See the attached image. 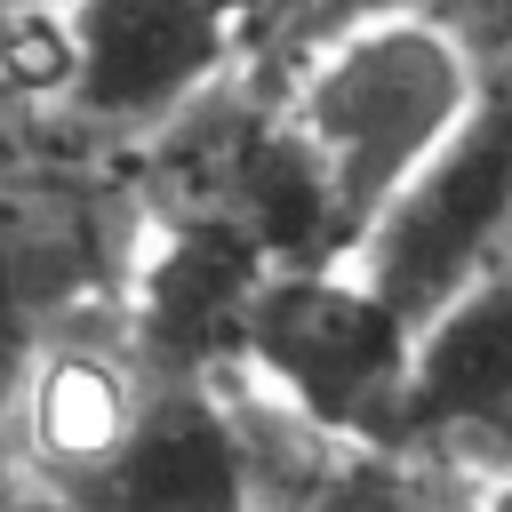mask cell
Here are the masks:
<instances>
[{
  "mask_svg": "<svg viewBox=\"0 0 512 512\" xmlns=\"http://www.w3.org/2000/svg\"><path fill=\"white\" fill-rule=\"evenodd\" d=\"M488 72L496 64H480L456 16L368 24V32H344L296 56L280 136L320 200L336 264L456 144V128L488 96Z\"/></svg>",
  "mask_w": 512,
  "mask_h": 512,
  "instance_id": "obj_1",
  "label": "cell"
},
{
  "mask_svg": "<svg viewBox=\"0 0 512 512\" xmlns=\"http://www.w3.org/2000/svg\"><path fill=\"white\" fill-rule=\"evenodd\" d=\"M232 352L256 400L288 416L304 440L352 448V456L392 448L416 328L384 296H368L352 264H272L240 304Z\"/></svg>",
  "mask_w": 512,
  "mask_h": 512,
  "instance_id": "obj_2",
  "label": "cell"
},
{
  "mask_svg": "<svg viewBox=\"0 0 512 512\" xmlns=\"http://www.w3.org/2000/svg\"><path fill=\"white\" fill-rule=\"evenodd\" d=\"M352 280L384 296L416 336L472 296L488 272L512 264V64L488 72L480 112L456 128V144L352 240Z\"/></svg>",
  "mask_w": 512,
  "mask_h": 512,
  "instance_id": "obj_3",
  "label": "cell"
},
{
  "mask_svg": "<svg viewBox=\"0 0 512 512\" xmlns=\"http://www.w3.org/2000/svg\"><path fill=\"white\" fill-rule=\"evenodd\" d=\"M256 8L280 0H56V112L104 136L176 128L240 56Z\"/></svg>",
  "mask_w": 512,
  "mask_h": 512,
  "instance_id": "obj_4",
  "label": "cell"
},
{
  "mask_svg": "<svg viewBox=\"0 0 512 512\" xmlns=\"http://www.w3.org/2000/svg\"><path fill=\"white\" fill-rule=\"evenodd\" d=\"M48 512H272L248 416L208 384H152L128 448Z\"/></svg>",
  "mask_w": 512,
  "mask_h": 512,
  "instance_id": "obj_5",
  "label": "cell"
},
{
  "mask_svg": "<svg viewBox=\"0 0 512 512\" xmlns=\"http://www.w3.org/2000/svg\"><path fill=\"white\" fill-rule=\"evenodd\" d=\"M392 448H472V472H512V264L416 336Z\"/></svg>",
  "mask_w": 512,
  "mask_h": 512,
  "instance_id": "obj_6",
  "label": "cell"
},
{
  "mask_svg": "<svg viewBox=\"0 0 512 512\" xmlns=\"http://www.w3.org/2000/svg\"><path fill=\"white\" fill-rule=\"evenodd\" d=\"M144 392L152 384L96 336H48L32 352L24 400H16V472L40 488V504L72 496L128 448Z\"/></svg>",
  "mask_w": 512,
  "mask_h": 512,
  "instance_id": "obj_7",
  "label": "cell"
},
{
  "mask_svg": "<svg viewBox=\"0 0 512 512\" xmlns=\"http://www.w3.org/2000/svg\"><path fill=\"white\" fill-rule=\"evenodd\" d=\"M312 512H488V504H480L472 472L448 488L440 472H384V464H368V472H336Z\"/></svg>",
  "mask_w": 512,
  "mask_h": 512,
  "instance_id": "obj_8",
  "label": "cell"
},
{
  "mask_svg": "<svg viewBox=\"0 0 512 512\" xmlns=\"http://www.w3.org/2000/svg\"><path fill=\"white\" fill-rule=\"evenodd\" d=\"M48 88L64 80V32H56V8L40 0H0V88Z\"/></svg>",
  "mask_w": 512,
  "mask_h": 512,
  "instance_id": "obj_9",
  "label": "cell"
},
{
  "mask_svg": "<svg viewBox=\"0 0 512 512\" xmlns=\"http://www.w3.org/2000/svg\"><path fill=\"white\" fill-rule=\"evenodd\" d=\"M408 16H448V0H296L288 32H296V56H304L320 40H344V32H368V24H408Z\"/></svg>",
  "mask_w": 512,
  "mask_h": 512,
  "instance_id": "obj_10",
  "label": "cell"
},
{
  "mask_svg": "<svg viewBox=\"0 0 512 512\" xmlns=\"http://www.w3.org/2000/svg\"><path fill=\"white\" fill-rule=\"evenodd\" d=\"M32 328H24V304H16V288H8V272H0V496H8V480H24L16 472V400H24V368H32Z\"/></svg>",
  "mask_w": 512,
  "mask_h": 512,
  "instance_id": "obj_11",
  "label": "cell"
},
{
  "mask_svg": "<svg viewBox=\"0 0 512 512\" xmlns=\"http://www.w3.org/2000/svg\"><path fill=\"white\" fill-rule=\"evenodd\" d=\"M472 488H480L488 512H512V472H472Z\"/></svg>",
  "mask_w": 512,
  "mask_h": 512,
  "instance_id": "obj_12",
  "label": "cell"
},
{
  "mask_svg": "<svg viewBox=\"0 0 512 512\" xmlns=\"http://www.w3.org/2000/svg\"><path fill=\"white\" fill-rule=\"evenodd\" d=\"M280 8H296V0H280Z\"/></svg>",
  "mask_w": 512,
  "mask_h": 512,
  "instance_id": "obj_13",
  "label": "cell"
},
{
  "mask_svg": "<svg viewBox=\"0 0 512 512\" xmlns=\"http://www.w3.org/2000/svg\"><path fill=\"white\" fill-rule=\"evenodd\" d=\"M48 8H56V0H48Z\"/></svg>",
  "mask_w": 512,
  "mask_h": 512,
  "instance_id": "obj_14",
  "label": "cell"
}]
</instances>
